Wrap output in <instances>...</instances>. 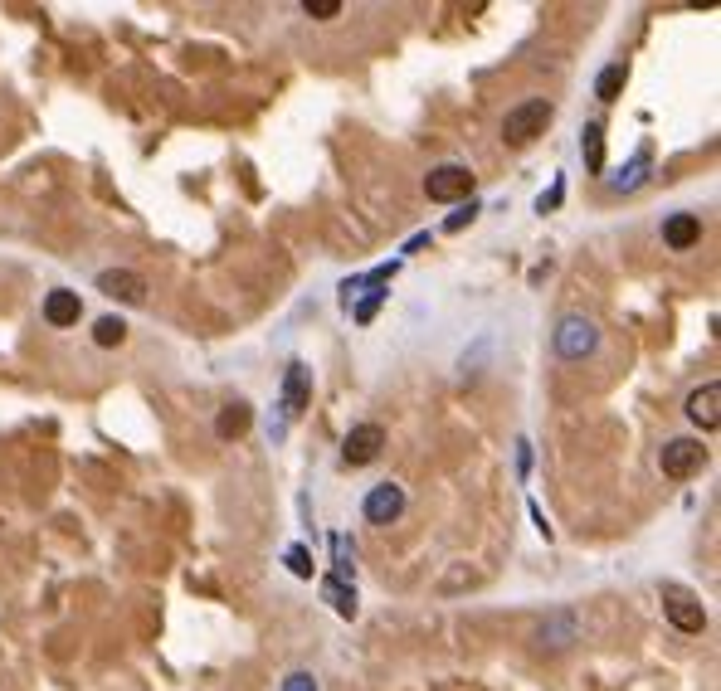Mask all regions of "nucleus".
Returning a JSON list of instances; mask_svg holds the SVG:
<instances>
[{
    "label": "nucleus",
    "instance_id": "1",
    "mask_svg": "<svg viewBox=\"0 0 721 691\" xmlns=\"http://www.w3.org/2000/svg\"><path fill=\"white\" fill-rule=\"evenodd\" d=\"M551 117H556V108H551L546 98H527V103H517V108L502 117V142L527 146V142H536V137H546Z\"/></svg>",
    "mask_w": 721,
    "mask_h": 691
},
{
    "label": "nucleus",
    "instance_id": "2",
    "mask_svg": "<svg viewBox=\"0 0 721 691\" xmlns=\"http://www.w3.org/2000/svg\"><path fill=\"white\" fill-rule=\"evenodd\" d=\"M595 346H600V327L590 317H580V312L561 317V327H556V356L561 361H585V356H595Z\"/></svg>",
    "mask_w": 721,
    "mask_h": 691
},
{
    "label": "nucleus",
    "instance_id": "3",
    "mask_svg": "<svg viewBox=\"0 0 721 691\" xmlns=\"http://www.w3.org/2000/svg\"><path fill=\"white\" fill-rule=\"evenodd\" d=\"M663 614L668 623L678 628V633H702L707 628V609H702V599L683 589V584H663Z\"/></svg>",
    "mask_w": 721,
    "mask_h": 691
},
{
    "label": "nucleus",
    "instance_id": "4",
    "mask_svg": "<svg viewBox=\"0 0 721 691\" xmlns=\"http://www.w3.org/2000/svg\"><path fill=\"white\" fill-rule=\"evenodd\" d=\"M473 171L468 166H434L429 176H424V190H429V200H439V205H454V200H473Z\"/></svg>",
    "mask_w": 721,
    "mask_h": 691
},
{
    "label": "nucleus",
    "instance_id": "5",
    "mask_svg": "<svg viewBox=\"0 0 721 691\" xmlns=\"http://www.w3.org/2000/svg\"><path fill=\"white\" fill-rule=\"evenodd\" d=\"M702 463H707V448H702L697 438H668L663 453H658V468H663V477H673V482L692 477Z\"/></svg>",
    "mask_w": 721,
    "mask_h": 691
},
{
    "label": "nucleus",
    "instance_id": "6",
    "mask_svg": "<svg viewBox=\"0 0 721 691\" xmlns=\"http://www.w3.org/2000/svg\"><path fill=\"white\" fill-rule=\"evenodd\" d=\"M385 453V429L380 424H356L351 434L342 438V463L346 468H366Z\"/></svg>",
    "mask_w": 721,
    "mask_h": 691
},
{
    "label": "nucleus",
    "instance_id": "7",
    "mask_svg": "<svg viewBox=\"0 0 721 691\" xmlns=\"http://www.w3.org/2000/svg\"><path fill=\"white\" fill-rule=\"evenodd\" d=\"M361 511H366L371 526H395V521L405 516V487H400V482H380V487L366 492Z\"/></svg>",
    "mask_w": 721,
    "mask_h": 691
},
{
    "label": "nucleus",
    "instance_id": "8",
    "mask_svg": "<svg viewBox=\"0 0 721 691\" xmlns=\"http://www.w3.org/2000/svg\"><path fill=\"white\" fill-rule=\"evenodd\" d=\"M687 419L697 424V429H717L721 424V385L717 380H707V385H697L692 395H687Z\"/></svg>",
    "mask_w": 721,
    "mask_h": 691
},
{
    "label": "nucleus",
    "instance_id": "9",
    "mask_svg": "<svg viewBox=\"0 0 721 691\" xmlns=\"http://www.w3.org/2000/svg\"><path fill=\"white\" fill-rule=\"evenodd\" d=\"M98 292H108L117 302H147V278L142 273H132V268H108V273H98Z\"/></svg>",
    "mask_w": 721,
    "mask_h": 691
},
{
    "label": "nucleus",
    "instance_id": "10",
    "mask_svg": "<svg viewBox=\"0 0 721 691\" xmlns=\"http://www.w3.org/2000/svg\"><path fill=\"white\" fill-rule=\"evenodd\" d=\"M307 400H312V370H307L303 361H293L283 370V414L298 419L307 409Z\"/></svg>",
    "mask_w": 721,
    "mask_h": 691
},
{
    "label": "nucleus",
    "instance_id": "11",
    "mask_svg": "<svg viewBox=\"0 0 721 691\" xmlns=\"http://www.w3.org/2000/svg\"><path fill=\"white\" fill-rule=\"evenodd\" d=\"M78 317H83V302H78V292L54 288L49 297H44V322H49V327H78Z\"/></svg>",
    "mask_w": 721,
    "mask_h": 691
},
{
    "label": "nucleus",
    "instance_id": "12",
    "mask_svg": "<svg viewBox=\"0 0 721 691\" xmlns=\"http://www.w3.org/2000/svg\"><path fill=\"white\" fill-rule=\"evenodd\" d=\"M697 239H702V215H687V210H683V215H668V219H663V244H668V249L687 254Z\"/></svg>",
    "mask_w": 721,
    "mask_h": 691
},
{
    "label": "nucleus",
    "instance_id": "13",
    "mask_svg": "<svg viewBox=\"0 0 721 691\" xmlns=\"http://www.w3.org/2000/svg\"><path fill=\"white\" fill-rule=\"evenodd\" d=\"M575 633H580L575 614H551V619L536 628V643H541V648H570V643H575Z\"/></svg>",
    "mask_w": 721,
    "mask_h": 691
},
{
    "label": "nucleus",
    "instance_id": "14",
    "mask_svg": "<svg viewBox=\"0 0 721 691\" xmlns=\"http://www.w3.org/2000/svg\"><path fill=\"white\" fill-rule=\"evenodd\" d=\"M249 424H254V409H249L244 400H234V404H225V409H220V419H215V434L229 443V438H244V434H249Z\"/></svg>",
    "mask_w": 721,
    "mask_h": 691
},
{
    "label": "nucleus",
    "instance_id": "15",
    "mask_svg": "<svg viewBox=\"0 0 721 691\" xmlns=\"http://www.w3.org/2000/svg\"><path fill=\"white\" fill-rule=\"evenodd\" d=\"M648 166H653V146L644 142V146H639V156H634V161H629V166L614 176V190H639V185L648 181Z\"/></svg>",
    "mask_w": 721,
    "mask_h": 691
},
{
    "label": "nucleus",
    "instance_id": "16",
    "mask_svg": "<svg viewBox=\"0 0 721 691\" xmlns=\"http://www.w3.org/2000/svg\"><path fill=\"white\" fill-rule=\"evenodd\" d=\"M322 599H327L342 619H356V584H342L327 575V580H322Z\"/></svg>",
    "mask_w": 721,
    "mask_h": 691
},
{
    "label": "nucleus",
    "instance_id": "17",
    "mask_svg": "<svg viewBox=\"0 0 721 691\" xmlns=\"http://www.w3.org/2000/svg\"><path fill=\"white\" fill-rule=\"evenodd\" d=\"M332 580L356 584V550L346 536H332Z\"/></svg>",
    "mask_w": 721,
    "mask_h": 691
},
{
    "label": "nucleus",
    "instance_id": "18",
    "mask_svg": "<svg viewBox=\"0 0 721 691\" xmlns=\"http://www.w3.org/2000/svg\"><path fill=\"white\" fill-rule=\"evenodd\" d=\"M580 156H585L590 171H605V132H600V122H590L580 132Z\"/></svg>",
    "mask_w": 721,
    "mask_h": 691
},
{
    "label": "nucleus",
    "instance_id": "19",
    "mask_svg": "<svg viewBox=\"0 0 721 691\" xmlns=\"http://www.w3.org/2000/svg\"><path fill=\"white\" fill-rule=\"evenodd\" d=\"M624 78H629V73H624V64H605V69H600V78H595V98H600V103H614V98L624 93Z\"/></svg>",
    "mask_w": 721,
    "mask_h": 691
},
{
    "label": "nucleus",
    "instance_id": "20",
    "mask_svg": "<svg viewBox=\"0 0 721 691\" xmlns=\"http://www.w3.org/2000/svg\"><path fill=\"white\" fill-rule=\"evenodd\" d=\"M93 341H98V346H122V341H127V322H122V317H103V322L93 327Z\"/></svg>",
    "mask_w": 721,
    "mask_h": 691
},
{
    "label": "nucleus",
    "instance_id": "21",
    "mask_svg": "<svg viewBox=\"0 0 721 691\" xmlns=\"http://www.w3.org/2000/svg\"><path fill=\"white\" fill-rule=\"evenodd\" d=\"M303 10L312 20H337V15H342V0H303Z\"/></svg>",
    "mask_w": 721,
    "mask_h": 691
},
{
    "label": "nucleus",
    "instance_id": "22",
    "mask_svg": "<svg viewBox=\"0 0 721 691\" xmlns=\"http://www.w3.org/2000/svg\"><path fill=\"white\" fill-rule=\"evenodd\" d=\"M380 302H385V292H366V297L356 302V312H351V317H356V322L366 327V322H371V317H376V312H380Z\"/></svg>",
    "mask_w": 721,
    "mask_h": 691
},
{
    "label": "nucleus",
    "instance_id": "23",
    "mask_svg": "<svg viewBox=\"0 0 721 691\" xmlns=\"http://www.w3.org/2000/svg\"><path fill=\"white\" fill-rule=\"evenodd\" d=\"M288 570H293L298 580H312V555H307V546H293V550H288Z\"/></svg>",
    "mask_w": 721,
    "mask_h": 691
},
{
    "label": "nucleus",
    "instance_id": "24",
    "mask_svg": "<svg viewBox=\"0 0 721 691\" xmlns=\"http://www.w3.org/2000/svg\"><path fill=\"white\" fill-rule=\"evenodd\" d=\"M473 219H478V205L468 200V205H458L454 215H449V224H444V229H449V234H458V229H463V224H473Z\"/></svg>",
    "mask_w": 721,
    "mask_h": 691
},
{
    "label": "nucleus",
    "instance_id": "25",
    "mask_svg": "<svg viewBox=\"0 0 721 691\" xmlns=\"http://www.w3.org/2000/svg\"><path fill=\"white\" fill-rule=\"evenodd\" d=\"M283 691H317V677H312V672H293V677L283 682Z\"/></svg>",
    "mask_w": 721,
    "mask_h": 691
}]
</instances>
